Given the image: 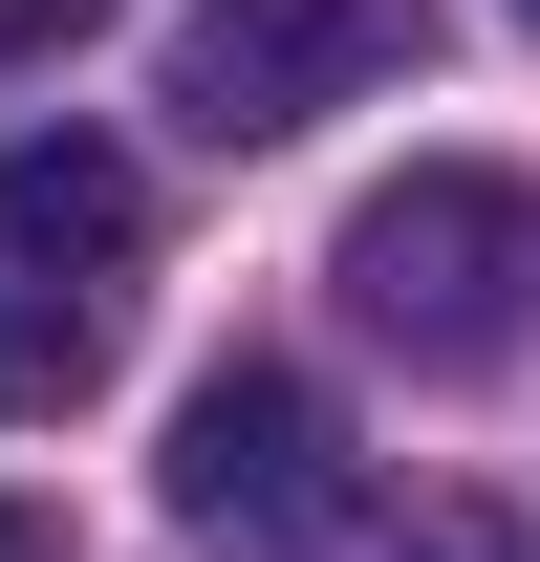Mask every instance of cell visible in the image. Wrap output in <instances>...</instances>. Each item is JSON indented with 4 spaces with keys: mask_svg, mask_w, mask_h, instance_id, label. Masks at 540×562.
<instances>
[{
    "mask_svg": "<svg viewBox=\"0 0 540 562\" xmlns=\"http://www.w3.org/2000/svg\"><path fill=\"white\" fill-rule=\"evenodd\" d=\"M131 281H151V173L109 131H22V151H0V412H22V432L109 390Z\"/></svg>",
    "mask_w": 540,
    "mask_h": 562,
    "instance_id": "6da1fadb",
    "label": "cell"
},
{
    "mask_svg": "<svg viewBox=\"0 0 540 562\" xmlns=\"http://www.w3.org/2000/svg\"><path fill=\"white\" fill-rule=\"evenodd\" d=\"M346 303H368V347H410V368H497L540 325V195L519 173H475V151H432V173H390V195L346 216Z\"/></svg>",
    "mask_w": 540,
    "mask_h": 562,
    "instance_id": "7a4b0ae2",
    "label": "cell"
},
{
    "mask_svg": "<svg viewBox=\"0 0 540 562\" xmlns=\"http://www.w3.org/2000/svg\"><path fill=\"white\" fill-rule=\"evenodd\" d=\"M390 66H410V0H195L151 87H173L195 151H281V131H325V109H368Z\"/></svg>",
    "mask_w": 540,
    "mask_h": 562,
    "instance_id": "3957f363",
    "label": "cell"
},
{
    "mask_svg": "<svg viewBox=\"0 0 540 562\" xmlns=\"http://www.w3.org/2000/svg\"><path fill=\"white\" fill-rule=\"evenodd\" d=\"M173 519H216V541H303V519H346V412L303 390V368H195V412H173Z\"/></svg>",
    "mask_w": 540,
    "mask_h": 562,
    "instance_id": "277c9868",
    "label": "cell"
},
{
    "mask_svg": "<svg viewBox=\"0 0 540 562\" xmlns=\"http://www.w3.org/2000/svg\"><path fill=\"white\" fill-rule=\"evenodd\" d=\"M368 562H519V541H497V519H454V497H432V519H368Z\"/></svg>",
    "mask_w": 540,
    "mask_h": 562,
    "instance_id": "5b68a950",
    "label": "cell"
},
{
    "mask_svg": "<svg viewBox=\"0 0 540 562\" xmlns=\"http://www.w3.org/2000/svg\"><path fill=\"white\" fill-rule=\"evenodd\" d=\"M0 562H66V519H22V497H0Z\"/></svg>",
    "mask_w": 540,
    "mask_h": 562,
    "instance_id": "8992f818",
    "label": "cell"
},
{
    "mask_svg": "<svg viewBox=\"0 0 540 562\" xmlns=\"http://www.w3.org/2000/svg\"><path fill=\"white\" fill-rule=\"evenodd\" d=\"M519 22H540V0H519Z\"/></svg>",
    "mask_w": 540,
    "mask_h": 562,
    "instance_id": "52a82bcc",
    "label": "cell"
}]
</instances>
